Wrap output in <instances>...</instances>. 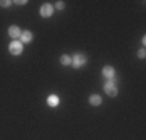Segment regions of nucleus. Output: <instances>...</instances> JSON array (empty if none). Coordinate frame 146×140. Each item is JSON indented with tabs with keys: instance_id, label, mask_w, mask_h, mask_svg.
I'll use <instances>...</instances> for the list:
<instances>
[{
	"instance_id": "obj_8",
	"label": "nucleus",
	"mask_w": 146,
	"mask_h": 140,
	"mask_svg": "<svg viewBox=\"0 0 146 140\" xmlns=\"http://www.w3.org/2000/svg\"><path fill=\"white\" fill-rule=\"evenodd\" d=\"M58 103H60V99H58L57 94H50V96H47V104H49L50 108H57Z\"/></svg>"
},
{
	"instance_id": "obj_12",
	"label": "nucleus",
	"mask_w": 146,
	"mask_h": 140,
	"mask_svg": "<svg viewBox=\"0 0 146 140\" xmlns=\"http://www.w3.org/2000/svg\"><path fill=\"white\" fill-rule=\"evenodd\" d=\"M10 5H11L10 0H2V2H0V7H3V8H8Z\"/></svg>"
},
{
	"instance_id": "obj_1",
	"label": "nucleus",
	"mask_w": 146,
	"mask_h": 140,
	"mask_svg": "<svg viewBox=\"0 0 146 140\" xmlns=\"http://www.w3.org/2000/svg\"><path fill=\"white\" fill-rule=\"evenodd\" d=\"M104 91L109 96H117V93H119V88H117V83H115V80L112 78V80H107V82L104 83Z\"/></svg>"
},
{
	"instance_id": "obj_3",
	"label": "nucleus",
	"mask_w": 146,
	"mask_h": 140,
	"mask_svg": "<svg viewBox=\"0 0 146 140\" xmlns=\"http://www.w3.org/2000/svg\"><path fill=\"white\" fill-rule=\"evenodd\" d=\"M8 51H10L11 56H20L21 52H23V44H21L20 39L18 41H11L10 46H8Z\"/></svg>"
},
{
	"instance_id": "obj_10",
	"label": "nucleus",
	"mask_w": 146,
	"mask_h": 140,
	"mask_svg": "<svg viewBox=\"0 0 146 140\" xmlns=\"http://www.w3.org/2000/svg\"><path fill=\"white\" fill-rule=\"evenodd\" d=\"M60 64L62 65H72V57L67 56V54H63L62 57H60Z\"/></svg>"
},
{
	"instance_id": "obj_9",
	"label": "nucleus",
	"mask_w": 146,
	"mask_h": 140,
	"mask_svg": "<svg viewBox=\"0 0 146 140\" xmlns=\"http://www.w3.org/2000/svg\"><path fill=\"white\" fill-rule=\"evenodd\" d=\"M89 103H91V106H101L102 104V98L99 94H91L89 96Z\"/></svg>"
},
{
	"instance_id": "obj_7",
	"label": "nucleus",
	"mask_w": 146,
	"mask_h": 140,
	"mask_svg": "<svg viewBox=\"0 0 146 140\" xmlns=\"http://www.w3.org/2000/svg\"><path fill=\"white\" fill-rule=\"evenodd\" d=\"M21 44H28V42L33 41V33L31 31H23L21 33V38H20Z\"/></svg>"
},
{
	"instance_id": "obj_6",
	"label": "nucleus",
	"mask_w": 146,
	"mask_h": 140,
	"mask_svg": "<svg viewBox=\"0 0 146 140\" xmlns=\"http://www.w3.org/2000/svg\"><path fill=\"white\" fill-rule=\"evenodd\" d=\"M102 75H104L107 80H112V78L115 77V68L112 67V65H106V67L102 68Z\"/></svg>"
},
{
	"instance_id": "obj_13",
	"label": "nucleus",
	"mask_w": 146,
	"mask_h": 140,
	"mask_svg": "<svg viewBox=\"0 0 146 140\" xmlns=\"http://www.w3.org/2000/svg\"><path fill=\"white\" fill-rule=\"evenodd\" d=\"M138 57H140V59H145V57H146V51H145V47L138 51Z\"/></svg>"
},
{
	"instance_id": "obj_4",
	"label": "nucleus",
	"mask_w": 146,
	"mask_h": 140,
	"mask_svg": "<svg viewBox=\"0 0 146 140\" xmlns=\"http://www.w3.org/2000/svg\"><path fill=\"white\" fill-rule=\"evenodd\" d=\"M54 5L52 3H42V7L39 8V13H41V16L42 18H49V16H52V13H54Z\"/></svg>"
},
{
	"instance_id": "obj_2",
	"label": "nucleus",
	"mask_w": 146,
	"mask_h": 140,
	"mask_svg": "<svg viewBox=\"0 0 146 140\" xmlns=\"http://www.w3.org/2000/svg\"><path fill=\"white\" fill-rule=\"evenodd\" d=\"M86 62H88V57H86L84 54H75L72 57V67H75V68L83 67Z\"/></svg>"
},
{
	"instance_id": "obj_14",
	"label": "nucleus",
	"mask_w": 146,
	"mask_h": 140,
	"mask_svg": "<svg viewBox=\"0 0 146 140\" xmlns=\"http://www.w3.org/2000/svg\"><path fill=\"white\" fill-rule=\"evenodd\" d=\"M16 5H26V0H16Z\"/></svg>"
},
{
	"instance_id": "obj_5",
	"label": "nucleus",
	"mask_w": 146,
	"mask_h": 140,
	"mask_svg": "<svg viewBox=\"0 0 146 140\" xmlns=\"http://www.w3.org/2000/svg\"><path fill=\"white\" fill-rule=\"evenodd\" d=\"M21 33H23V31H21L18 26H10V28H8V36H10L13 41H18V39H20Z\"/></svg>"
},
{
	"instance_id": "obj_11",
	"label": "nucleus",
	"mask_w": 146,
	"mask_h": 140,
	"mask_svg": "<svg viewBox=\"0 0 146 140\" xmlns=\"http://www.w3.org/2000/svg\"><path fill=\"white\" fill-rule=\"evenodd\" d=\"M54 8H55V10H63V8H65V3H63L62 0H58V2H55Z\"/></svg>"
}]
</instances>
